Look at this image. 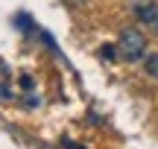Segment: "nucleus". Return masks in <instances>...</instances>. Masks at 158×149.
Here are the masks:
<instances>
[{
    "label": "nucleus",
    "mask_w": 158,
    "mask_h": 149,
    "mask_svg": "<svg viewBox=\"0 0 158 149\" xmlns=\"http://www.w3.org/2000/svg\"><path fill=\"white\" fill-rule=\"evenodd\" d=\"M117 56L123 58V62H129V64L143 62V56H147V38H143V32H141V29H135V26L120 29Z\"/></svg>",
    "instance_id": "obj_1"
},
{
    "label": "nucleus",
    "mask_w": 158,
    "mask_h": 149,
    "mask_svg": "<svg viewBox=\"0 0 158 149\" xmlns=\"http://www.w3.org/2000/svg\"><path fill=\"white\" fill-rule=\"evenodd\" d=\"M132 15L143 29L158 35V0H135L132 3Z\"/></svg>",
    "instance_id": "obj_2"
},
{
    "label": "nucleus",
    "mask_w": 158,
    "mask_h": 149,
    "mask_svg": "<svg viewBox=\"0 0 158 149\" xmlns=\"http://www.w3.org/2000/svg\"><path fill=\"white\" fill-rule=\"evenodd\" d=\"M143 70H147V76L158 79V53H149V56H143Z\"/></svg>",
    "instance_id": "obj_3"
},
{
    "label": "nucleus",
    "mask_w": 158,
    "mask_h": 149,
    "mask_svg": "<svg viewBox=\"0 0 158 149\" xmlns=\"http://www.w3.org/2000/svg\"><path fill=\"white\" fill-rule=\"evenodd\" d=\"M100 56L106 58V62H114V58H120V56H117V44H102V47H100Z\"/></svg>",
    "instance_id": "obj_4"
},
{
    "label": "nucleus",
    "mask_w": 158,
    "mask_h": 149,
    "mask_svg": "<svg viewBox=\"0 0 158 149\" xmlns=\"http://www.w3.org/2000/svg\"><path fill=\"white\" fill-rule=\"evenodd\" d=\"M21 88H23V91H29V88H32V79H29V76H21Z\"/></svg>",
    "instance_id": "obj_5"
},
{
    "label": "nucleus",
    "mask_w": 158,
    "mask_h": 149,
    "mask_svg": "<svg viewBox=\"0 0 158 149\" xmlns=\"http://www.w3.org/2000/svg\"><path fill=\"white\" fill-rule=\"evenodd\" d=\"M68 3H70V6H85L88 0H68Z\"/></svg>",
    "instance_id": "obj_6"
}]
</instances>
